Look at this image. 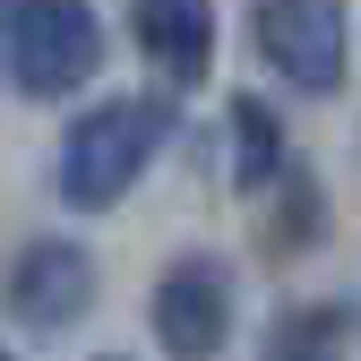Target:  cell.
<instances>
[{
  "mask_svg": "<svg viewBox=\"0 0 361 361\" xmlns=\"http://www.w3.org/2000/svg\"><path fill=\"white\" fill-rule=\"evenodd\" d=\"M258 52L267 69H284L301 95H336L344 86V9L336 0H258Z\"/></svg>",
  "mask_w": 361,
  "mask_h": 361,
  "instance_id": "3957f363",
  "label": "cell"
},
{
  "mask_svg": "<svg viewBox=\"0 0 361 361\" xmlns=\"http://www.w3.org/2000/svg\"><path fill=\"white\" fill-rule=\"evenodd\" d=\"M0 61L26 95H69L104 69V18L86 0H18L0 26Z\"/></svg>",
  "mask_w": 361,
  "mask_h": 361,
  "instance_id": "7a4b0ae2",
  "label": "cell"
},
{
  "mask_svg": "<svg viewBox=\"0 0 361 361\" xmlns=\"http://www.w3.org/2000/svg\"><path fill=\"white\" fill-rule=\"evenodd\" d=\"M164 129H172V104H147V95H112L95 112H78V129L61 138V198L86 207V215L121 207L129 180L155 164Z\"/></svg>",
  "mask_w": 361,
  "mask_h": 361,
  "instance_id": "6da1fadb",
  "label": "cell"
},
{
  "mask_svg": "<svg viewBox=\"0 0 361 361\" xmlns=\"http://www.w3.org/2000/svg\"><path fill=\"white\" fill-rule=\"evenodd\" d=\"M155 336L172 361H215L233 336V276L224 258H172L155 284Z\"/></svg>",
  "mask_w": 361,
  "mask_h": 361,
  "instance_id": "277c9868",
  "label": "cell"
},
{
  "mask_svg": "<svg viewBox=\"0 0 361 361\" xmlns=\"http://www.w3.org/2000/svg\"><path fill=\"white\" fill-rule=\"evenodd\" d=\"M129 26H138V52L164 61L180 86L207 78V52H215V0H138Z\"/></svg>",
  "mask_w": 361,
  "mask_h": 361,
  "instance_id": "8992f818",
  "label": "cell"
},
{
  "mask_svg": "<svg viewBox=\"0 0 361 361\" xmlns=\"http://www.w3.org/2000/svg\"><path fill=\"white\" fill-rule=\"evenodd\" d=\"M95 310V258L78 241H26L9 258V319L35 336H61Z\"/></svg>",
  "mask_w": 361,
  "mask_h": 361,
  "instance_id": "5b68a950",
  "label": "cell"
},
{
  "mask_svg": "<svg viewBox=\"0 0 361 361\" xmlns=\"http://www.w3.org/2000/svg\"><path fill=\"white\" fill-rule=\"evenodd\" d=\"M104 361H121V353H104Z\"/></svg>",
  "mask_w": 361,
  "mask_h": 361,
  "instance_id": "9c48e42d",
  "label": "cell"
},
{
  "mask_svg": "<svg viewBox=\"0 0 361 361\" xmlns=\"http://www.w3.org/2000/svg\"><path fill=\"white\" fill-rule=\"evenodd\" d=\"M0 361H9V353H0Z\"/></svg>",
  "mask_w": 361,
  "mask_h": 361,
  "instance_id": "30bf717a",
  "label": "cell"
},
{
  "mask_svg": "<svg viewBox=\"0 0 361 361\" xmlns=\"http://www.w3.org/2000/svg\"><path fill=\"white\" fill-rule=\"evenodd\" d=\"M276 361H336V344L319 319H293V327H276Z\"/></svg>",
  "mask_w": 361,
  "mask_h": 361,
  "instance_id": "ba28073f",
  "label": "cell"
},
{
  "mask_svg": "<svg viewBox=\"0 0 361 361\" xmlns=\"http://www.w3.org/2000/svg\"><path fill=\"white\" fill-rule=\"evenodd\" d=\"M284 172V129L258 95H233V180L241 190H267V180Z\"/></svg>",
  "mask_w": 361,
  "mask_h": 361,
  "instance_id": "52a82bcc",
  "label": "cell"
}]
</instances>
